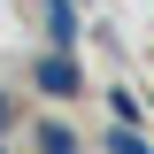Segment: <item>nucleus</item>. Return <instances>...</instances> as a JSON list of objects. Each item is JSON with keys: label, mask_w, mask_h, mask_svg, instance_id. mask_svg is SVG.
<instances>
[{"label": "nucleus", "mask_w": 154, "mask_h": 154, "mask_svg": "<svg viewBox=\"0 0 154 154\" xmlns=\"http://www.w3.org/2000/svg\"><path fill=\"white\" fill-rule=\"evenodd\" d=\"M46 23H54V46H69V38H77V8H69V0H54Z\"/></svg>", "instance_id": "nucleus-2"}, {"label": "nucleus", "mask_w": 154, "mask_h": 154, "mask_svg": "<svg viewBox=\"0 0 154 154\" xmlns=\"http://www.w3.org/2000/svg\"><path fill=\"white\" fill-rule=\"evenodd\" d=\"M108 154H154V146H146V139L131 131V123H123V131H108Z\"/></svg>", "instance_id": "nucleus-4"}, {"label": "nucleus", "mask_w": 154, "mask_h": 154, "mask_svg": "<svg viewBox=\"0 0 154 154\" xmlns=\"http://www.w3.org/2000/svg\"><path fill=\"white\" fill-rule=\"evenodd\" d=\"M31 77H38V93H54V100H69L77 85H85V77H77V62H69V54H38V69H31Z\"/></svg>", "instance_id": "nucleus-1"}, {"label": "nucleus", "mask_w": 154, "mask_h": 154, "mask_svg": "<svg viewBox=\"0 0 154 154\" xmlns=\"http://www.w3.org/2000/svg\"><path fill=\"white\" fill-rule=\"evenodd\" d=\"M38 146H46V154H77V139L62 131V123H38Z\"/></svg>", "instance_id": "nucleus-3"}]
</instances>
